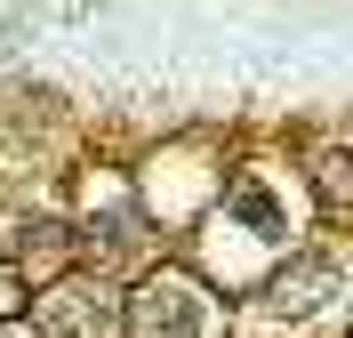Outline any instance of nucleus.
Wrapping results in <instances>:
<instances>
[{
	"mask_svg": "<svg viewBox=\"0 0 353 338\" xmlns=\"http://www.w3.org/2000/svg\"><path fill=\"white\" fill-rule=\"evenodd\" d=\"M121 322H129V338H217V298L201 290L193 274H145L137 282V298L121 306Z\"/></svg>",
	"mask_w": 353,
	"mask_h": 338,
	"instance_id": "f257e3e1",
	"label": "nucleus"
},
{
	"mask_svg": "<svg viewBox=\"0 0 353 338\" xmlns=\"http://www.w3.org/2000/svg\"><path fill=\"white\" fill-rule=\"evenodd\" d=\"M112 322H121L112 290H105V282H81V274L48 282L41 306H32V330H41V338H112Z\"/></svg>",
	"mask_w": 353,
	"mask_h": 338,
	"instance_id": "f03ea898",
	"label": "nucleus"
},
{
	"mask_svg": "<svg viewBox=\"0 0 353 338\" xmlns=\"http://www.w3.org/2000/svg\"><path fill=\"white\" fill-rule=\"evenodd\" d=\"M337 298V266L321 258V250H297L273 282H265V314H281V322H305V314H321Z\"/></svg>",
	"mask_w": 353,
	"mask_h": 338,
	"instance_id": "7ed1b4c3",
	"label": "nucleus"
},
{
	"mask_svg": "<svg viewBox=\"0 0 353 338\" xmlns=\"http://www.w3.org/2000/svg\"><path fill=\"white\" fill-rule=\"evenodd\" d=\"M137 242H145V209L129 194H105V209H88V234H72V250H88L97 266H121Z\"/></svg>",
	"mask_w": 353,
	"mask_h": 338,
	"instance_id": "20e7f679",
	"label": "nucleus"
},
{
	"mask_svg": "<svg viewBox=\"0 0 353 338\" xmlns=\"http://www.w3.org/2000/svg\"><path fill=\"white\" fill-rule=\"evenodd\" d=\"M225 218L249 225V242H289V202L265 178H233L225 185Z\"/></svg>",
	"mask_w": 353,
	"mask_h": 338,
	"instance_id": "39448f33",
	"label": "nucleus"
},
{
	"mask_svg": "<svg viewBox=\"0 0 353 338\" xmlns=\"http://www.w3.org/2000/svg\"><path fill=\"white\" fill-rule=\"evenodd\" d=\"M0 250H8V258H17L24 274H57L72 258V225H57V218H41V225H0Z\"/></svg>",
	"mask_w": 353,
	"mask_h": 338,
	"instance_id": "423d86ee",
	"label": "nucleus"
},
{
	"mask_svg": "<svg viewBox=\"0 0 353 338\" xmlns=\"http://www.w3.org/2000/svg\"><path fill=\"white\" fill-rule=\"evenodd\" d=\"M353 161H345V145H321L313 153V185H321V209L330 218H345V202H353V178H345Z\"/></svg>",
	"mask_w": 353,
	"mask_h": 338,
	"instance_id": "0eeeda50",
	"label": "nucleus"
},
{
	"mask_svg": "<svg viewBox=\"0 0 353 338\" xmlns=\"http://www.w3.org/2000/svg\"><path fill=\"white\" fill-rule=\"evenodd\" d=\"M0 338H41V330H32V322H0Z\"/></svg>",
	"mask_w": 353,
	"mask_h": 338,
	"instance_id": "6e6552de",
	"label": "nucleus"
},
{
	"mask_svg": "<svg viewBox=\"0 0 353 338\" xmlns=\"http://www.w3.org/2000/svg\"><path fill=\"white\" fill-rule=\"evenodd\" d=\"M0 314H8V274H0Z\"/></svg>",
	"mask_w": 353,
	"mask_h": 338,
	"instance_id": "1a4fd4ad",
	"label": "nucleus"
}]
</instances>
